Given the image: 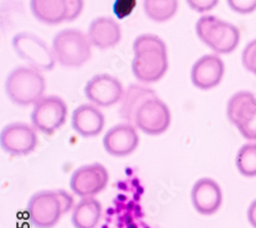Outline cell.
Masks as SVG:
<instances>
[{"label": "cell", "instance_id": "cell-27", "mask_svg": "<svg viewBox=\"0 0 256 228\" xmlns=\"http://www.w3.org/2000/svg\"><path fill=\"white\" fill-rule=\"evenodd\" d=\"M186 2L192 9L204 12L214 8L218 3V0H186Z\"/></svg>", "mask_w": 256, "mask_h": 228}, {"label": "cell", "instance_id": "cell-9", "mask_svg": "<svg viewBox=\"0 0 256 228\" xmlns=\"http://www.w3.org/2000/svg\"><path fill=\"white\" fill-rule=\"evenodd\" d=\"M109 181V173L98 163L82 166L78 168L70 179L72 192L83 198H90L100 193Z\"/></svg>", "mask_w": 256, "mask_h": 228}, {"label": "cell", "instance_id": "cell-18", "mask_svg": "<svg viewBox=\"0 0 256 228\" xmlns=\"http://www.w3.org/2000/svg\"><path fill=\"white\" fill-rule=\"evenodd\" d=\"M142 216L138 205H125L120 208L118 206L116 209H109L102 228H151Z\"/></svg>", "mask_w": 256, "mask_h": 228}, {"label": "cell", "instance_id": "cell-19", "mask_svg": "<svg viewBox=\"0 0 256 228\" xmlns=\"http://www.w3.org/2000/svg\"><path fill=\"white\" fill-rule=\"evenodd\" d=\"M156 97L154 90L140 85H130L123 93L120 108L122 119L128 124H136V117L140 108L150 98Z\"/></svg>", "mask_w": 256, "mask_h": 228}, {"label": "cell", "instance_id": "cell-7", "mask_svg": "<svg viewBox=\"0 0 256 228\" xmlns=\"http://www.w3.org/2000/svg\"><path fill=\"white\" fill-rule=\"evenodd\" d=\"M12 47L16 54L34 69L50 71L54 67V52L39 37L32 33H18L12 38Z\"/></svg>", "mask_w": 256, "mask_h": 228}, {"label": "cell", "instance_id": "cell-15", "mask_svg": "<svg viewBox=\"0 0 256 228\" xmlns=\"http://www.w3.org/2000/svg\"><path fill=\"white\" fill-rule=\"evenodd\" d=\"M192 202L200 214H214L222 203V194L220 185L211 178L199 179L192 190Z\"/></svg>", "mask_w": 256, "mask_h": 228}, {"label": "cell", "instance_id": "cell-14", "mask_svg": "<svg viewBox=\"0 0 256 228\" xmlns=\"http://www.w3.org/2000/svg\"><path fill=\"white\" fill-rule=\"evenodd\" d=\"M102 143L111 156L125 157L138 148V135L132 124H119L106 133Z\"/></svg>", "mask_w": 256, "mask_h": 228}, {"label": "cell", "instance_id": "cell-20", "mask_svg": "<svg viewBox=\"0 0 256 228\" xmlns=\"http://www.w3.org/2000/svg\"><path fill=\"white\" fill-rule=\"evenodd\" d=\"M31 10L40 22L58 25L67 17L66 0H31Z\"/></svg>", "mask_w": 256, "mask_h": 228}, {"label": "cell", "instance_id": "cell-11", "mask_svg": "<svg viewBox=\"0 0 256 228\" xmlns=\"http://www.w3.org/2000/svg\"><path fill=\"white\" fill-rule=\"evenodd\" d=\"M0 146L12 156H26L36 148L37 135L27 124L12 123L2 129Z\"/></svg>", "mask_w": 256, "mask_h": 228}, {"label": "cell", "instance_id": "cell-10", "mask_svg": "<svg viewBox=\"0 0 256 228\" xmlns=\"http://www.w3.org/2000/svg\"><path fill=\"white\" fill-rule=\"evenodd\" d=\"M170 111L157 96L148 99L138 111L134 125L142 132L159 135L170 125Z\"/></svg>", "mask_w": 256, "mask_h": 228}, {"label": "cell", "instance_id": "cell-28", "mask_svg": "<svg viewBox=\"0 0 256 228\" xmlns=\"http://www.w3.org/2000/svg\"><path fill=\"white\" fill-rule=\"evenodd\" d=\"M67 17L66 20L72 22L79 16L83 8V0H66Z\"/></svg>", "mask_w": 256, "mask_h": 228}, {"label": "cell", "instance_id": "cell-2", "mask_svg": "<svg viewBox=\"0 0 256 228\" xmlns=\"http://www.w3.org/2000/svg\"><path fill=\"white\" fill-rule=\"evenodd\" d=\"M73 205L72 197L65 191H44L33 195L28 203V214L36 228L54 227L62 215Z\"/></svg>", "mask_w": 256, "mask_h": 228}, {"label": "cell", "instance_id": "cell-6", "mask_svg": "<svg viewBox=\"0 0 256 228\" xmlns=\"http://www.w3.org/2000/svg\"><path fill=\"white\" fill-rule=\"evenodd\" d=\"M230 122L248 140H256V98L248 91L234 94L228 103Z\"/></svg>", "mask_w": 256, "mask_h": 228}, {"label": "cell", "instance_id": "cell-22", "mask_svg": "<svg viewBox=\"0 0 256 228\" xmlns=\"http://www.w3.org/2000/svg\"><path fill=\"white\" fill-rule=\"evenodd\" d=\"M146 14L155 22H165L178 10V0H144Z\"/></svg>", "mask_w": 256, "mask_h": 228}, {"label": "cell", "instance_id": "cell-5", "mask_svg": "<svg viewBox=\"0 0 256 228\" xmlns=\"http://www.w3.org/2000/svg\"><path fill=\"white\" fill-rule=\"evenodd\" d=\"M196 32L202 42L218 53L234 51L240 41L238 28L214 15L200 17L196 25Z\"/></svg>", "mask_w": 256, "mask_h": 228}, {"label": "cell", "instance_id": "cell-17", "mask_svg": "<svg viewBox=\"0 0 256 228\" xmlns=\"http://www.w3.org/2000/svg\"><path fill=\"white\" fill-rule=\"evenodd\" d=\"M72 126L83 137L96 136L104 126V117L94 106L82 105L73 112Z\"/></svg>", "mask_w": 256, "mask_h": 228}, {"label": "cell", "instance_id": "cell-24", "mask_svg": "<svg viewBox=\"0 0 256 228\" xmlns=\"http://www.w3.org/2000/svg\"><path fill=\"white\" fill-rule=\"evenodd\" d=\"M242 63L249 72L256 75V39L252 40L244 48Z\"/></svg>", "mask_w": 256, "mask_h": 228}, {"label": "cell", "instance_id": "cell-1", "mask_svg": "<svg viewBox=\"0 0 256 228\" xmlns=\"http://www.w3.org/2000/svg\"><path fill=\"white\" fill-rule=\"evenodd\" d=\"M132 72L144 83L159 81L168 69L167 49L164 41L152 34L138 36L134 42Z\"/></svg>", "mask_w": 256, "mask_h": 228}, {"label": "cell", "instance_id": "cell-3", "mask_svg": "<svg viewBox=\"0 0 256 228\" xmlns=\"http://www.w3.org/2000/svg\"><path fill=\"white\" fill-rule=\"evenodd\" d=\"M6 90L8 98L16 105L27 107L44 97L46 80L34 68L18 67L10 73Z\"/></svg>", "mask_w": 256, "mask_h": 228}, {"label": "cell", "instance_id": "cell-29", "mask_svg": "<svg viewBox=\"0 0 256 228\" xmlns=\"http://www.w3.org/2000/svg\"><path fill=\"white\" fill-rule=\"evenodd\" d=\"M248 220L250 224L256 228V200H254L248 209Z\"/></svg>", "mask_w": 256, "mask_h": 228}, {"label": "cell", "instance_id": "cell-26", "mask_svg": "<svg viewBox=\"0 0 256 228\" xmlns=\"http://www.w3.org/2000/svg\"><path fill=\"white\" fill-rule=\"evenodd\" d=\"M228 6L238 13L247 14L256 9V0H228Z\"/></svg>", "mask_w": 256, "mask_h": 228}, {"label": "cell", "instance_id": "cell-25", "mask_svg": "<svg viewBox=\"0 0 256 228\" xmlns=\"http://www.w3.org/2000/svg\"><path fill=\"white\" fill-rule=\"evenodd\" d=\"M136 6V0H115L113 12L119 19H123L132 14Z\"/></svg>", "mask_w": 256, "mask_h": 228}, {"label": "cell", "instance_id": "cell-16", "mask_svg": "<svg viewBox=\"0 0 256 228\" xmlns=\"http://www.w3.org/2000/svg\"><path fill=\"white\" fill-rule=\"evenodd\" d=\"M90 43L100 49L115 46L121 39V29L115 20L108 16L94 19L88 30Z\"/></svg>", "mask_w": 256, "mask_h": 228}, {"label": "cell", "instance_id": "cell-8", "mask_svg": "<svg viewBox=\"0 0 256 228\" xmlns=\"http://www.w3.org/2000/svg\"><path fill=\"white\" fill-rule=\"evenodd\" d=\"M66 118L67 106L58 96H44L34 103L32 124L42 133L48 135L54 133L65 123Z\"/></svg>", "mask_w": 256, "mask_h": 228}, {"label": "cell", "instance_id": "cell-21", "mask_svg": "<svg viewBox=\"0 0 256 228\" xmlns=\"http://www.w3.org/2000/svg\"><path fill=\"white\" fill-rule=\"evenodd\" d=\"M100 217V203L92 197L83 198L73 210L72 223L75 228H96Z\"/></svg>", "mask_w": 256, "mask_h": 228}, {"label": "cell", "instance_id": "cell-13", "mask_svg": "<svg viewBox=\"0 0 256 228\" xmlns=\"http://www.w3.org/2000/svg\"><path fill=\"white\" fill-rule=\"evenodd\" d=\"M224 74V64L220 57L206 54L199 58L192 68L190 79L201 90H209L218 86Z\"/></svg>", "mask_w": 256, "mask_h": 228}, {"label": "cell", "instance_id": "cell-4", "mask_svg": "<svg viewBox=\"0 0 256 228\" xmlns=\"http://www.w3.org/2000/svg\"><path fill=\"white\" fill-rule=\"evenodd\" d=\"M90 41L84 33L75 29L58 32L52 41V52L58 63L67 68L81 67L92 55Z\"/></svg>", "mask_w": 256, "mask_h": 228}, {"label": "cell", "instance_id": "cell-12", "mask_svg": "<svg viewBox=\"0 0 256 228\" xmlns=\"http://www.w3.org/2000/svg\"><path fill=\"white\" fill-rule=\"evenodd\" d=\"M84 92L94 105L108 108L122 99L123 87L115 77L109 74H100L86 83Z\"/></svg>", "mask_w": 256, "mask_h": 228}, {"label": "cell", "instance_id": "cell-23", "mask_svg": "<svg viewBox=\"0 0 256 228\" xmlns=\"http://www.w3.org/2000/svg\"><path fill=\"white\" fill-rule=\"evenodd\" d=\"M237 168L246 177L256 176V143H246L239 150Z\"/></svg>", "mask_w": 256, "mask_h": 228}]
</instances>
